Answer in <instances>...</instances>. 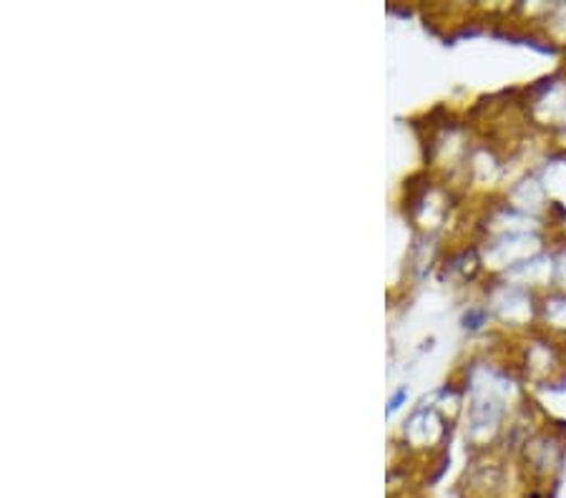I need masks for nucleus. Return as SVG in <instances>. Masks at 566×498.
Segmentation results:
<instances>
[{
    "label": "nucleus",
    "mask_w": 566,
    "mask_h": 498,
    "mask_svg": "<svg viewBox=\"0 0 566 498\" xmlns=\"http://www.w3.org/2000/svg\"><path fill=\"white\" fill-rule=\"evenodd\" d=\"M546 312H549V322L554 328L566 335V295H554L546 305Z\"/></svg>",
    "instance_id": "1"
}]
</instances>
